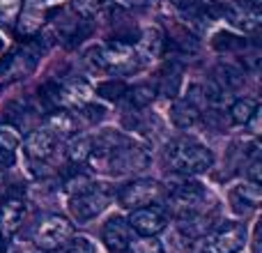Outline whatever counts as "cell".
<instances>
[{"label":"cell","instance_id":"cell-17","mask_svg":"<svg viewBox=\"0 0 262 253\" xmlns=\"http://www.w3.org/2000/svg\"><path fill=\"white\" fill-rule=\"evenodd\" d=\"M262 198V191L255 182H249V184H239L232 191V200L237 203V212H249V209L258 207Z\"/></svg>","mask_w":262,"mask_h":253},{"label":"cell","instance_id":"cell-20","mask_svg":"<svg viewBox=\"0 0 262 253\" xmlns=\"http://www.w3.org/2000/svg\"><path fill=\"white\" fill-rule=\"evenodd\" d=\"M180 83H182V65H177V62L166 65V69L161 72V86H159V90L166 97H177Z\"/></svg>","mask_w":262,"mask_h":253},{"label":"cell","instance_id":"cell-23","mask_svg":"<svg viewBox=\"0 0 262 253\" xmlns=\"http://www.w3.org/2000/svg\"><path fill=\"white\" fill-rule=\"evenodd\" d=\"M154 97H157V90H154L152 86H145V83L129 90L131 106H136V109H147V106L154 101Z\"/></svg>","mask_w":262,"mask_h":253},{"label":"cell","instance_id":"cell-18","mask_svg":"<svg viewBox=\"0 0 262 253\" xmlns=\"http://www.w3.org/2000/svg\"><path fill=\"white\" fill-rule=\"evenodd\" d=\"M41 23H44V7L37 5L35 0H30L23 7L21 21H18V35H35L41 28Z\"/></svg>","mask_w":262,"mask_h":253},{"label":"cell","instance_id":"cell-1","mask_svg":"<svg viewBox=\"0 0 262 253\" xmlns=\"http://www.w3.org/2000/svg\"><path fill=\"white\" fill-rule=\"evenodd\" d=\"M166 161L180 175H203L214 166V154L195 138H177L166 145Z\"/></svg>","mask_w":262,"mask_h":253},{"label":"cell","instance_id":"cell-28","mask_svg":"<svg viewBox=\"0 0 262 253\" xmlns=\"http://www.w3.org/2000/svg\"><path fill=\"white\" fill-rule=\"evenodd\" d=\"M127 92V86H124L122 81H108V83H101L99 88H97V95L106 97V99H120V97Z\"/></svg>","mask_w":262,"mask_h":253},{"label":"cell","instance_id":"cell-35","mask_svg":"<svg viewBox=\"0 0 262 253\" xmlns=\"http://www.w3.org/2000/svg\"><path fill=\"white\" fill-rule=\"evenodd\" d=\"M0 253H7V237L0 233Z\"/></svg>","mask_w":262,"mask_h":253},{"label":"cell","instance_id":"cell-10","mask_svg":"<svg viewBox=\"0 0 262 253\" xmlns=\"http://www.w3.org/2000/svg\"><path fill=\"white\" fill-rule=\"evenodd\" d=\"M131 226L129 221H124L122 217H113L106 221L104 226V233H101V237H104V244L108 246L111 253H127L129 246H131Z\"/></svg>","mask_w":262,"mask_h":253},{"label":"cell","instance_id":"cell-4","mask_svg":"<svg viewBox=\"0 0 262 253\" xmlns=\"http://www.w3.org/2000/svg\"><path fill=\"white\" fill-rule=\"evenodd\" d=\"M163 196V186L157 180H149V177H140L134 180L129 184H124L118 191V200L122 207L136 209V207H145V205H154L159 198Z\"/></svg>","mask_w":262,"mask_h":253},{"label":"cell","instance_id":"cell-7","mask_svg":"<svg viewBox=\"0 0 262 253\" xmlns=\"http://www.w3.org/2000/svg\"><path fill=\"white\" fill-rule=\"evenodd\" d=\"M166 209L159 205H145V207H136L129 214V226L140 237H154L166 228Z\"/></svg>","mask_w":262,"mask_h":253},{"label":"cell","instance_id":"cell-5","mask_svg":"<svg viewBox=\"0 0 262 253\" xmlns=\"http://www.w3.org/2000/svg\"><path fill=\"white\" fill-rule=\"evenodd\" d=\"M41 58V49L30 41V44L21 46L18 51H14L3 65H0V78L3 81H16V78H26L28 74L35 72L37 62Z\"/></svg>","mask_w":262,"mask_h":253},{"label":"cell","instance_id":"cell-19","mask_svg":"<svg viewBox=\"0 0 262 253\" xmlns=\"http://www.w3.org/2000/svg\"><path fill=\"white\" fill-rule=\"evenodd\" d=\"M60 88H62V104L64 106L67 104L83 106V104H88L92 97V88L88 86L85 81H69Z\"/></svg>","mask_w":262,"mask_h":253},{"label":"cell","instance_id":"cell-32","mask_svg":"<svg viewBox=\"0 0 262 253\" xmlns=\"http://www.w3.org/2000/svg\"><path fill=\"white\" fill-rule=\"evenodd\" d=\"M83 109H85V118L90 120V122H99V120H104V115H106V111H104V106H95V104H83Z\"/></svg>","mask_w":262,"mask_h":253},{"label":"cell","instance_id":"cell-9","mask_svg":"<svg viewBox=\"0 0 262 253\" xmlns=\"http://www.w3.org/2000/svg\"><path fill=\"white\" fill-rule=\"evenodd\" d=\"M244 244H246V226L237 221H228L212 237L209 253H237L244 249Z\"/></svg>","mask_w":262,"mask_h":253},{"label":"cell","instance_id":"cell-11","mask_svg":"<svg viewBox=\"0 0 262 253\" xmlns=\"http://www.w3.org/2000/svg\"><path fill=\"white\" fill-rule=\"evenodd\" d=\"M55 143H58V138H55L46 126L44 129H35L23 138V152H26L28 159H32V161H41V159H49L51 154H53Z\"/></svg>","mask_w":262,"mask_h":253},{"label":"cell","instance_id":"cell-22","mask_svg":"<svg viewBox=\"0 0 262 253\" xmlns=\"http://www.w3.org/2000/svg\"><path fill=\"white\" fill-rule=\"evenodd\" d=\"M255 111H258V101L251 99V97H242V99L232 101V106H230L232 124H246Z\"/></svg>","mask_w":262,"mask_h":253},{"label":"cell","instance_id":"cell-21","mask_svg":"<svg viewBox=\"0 0 262 253\" xmlns=\"http://www.w3.org/2000/svg\"><path fill=\"white\" fill-rule=\"evenodd\" d=\"M92 152V140L88 136H72L67 143V157L74 163H83L90 159Z\"/></svg>","mask_w":262,"mask_h":253},{"label":"cell","instance_id":"cell-27","mask_svg":"<svg viewBox=\"0 0 262 253\" xmlns=\"http://www.w3.org/2000/svg\"><path fill=\"white\" fill-rule=\"evenodd\" d=\"M219 76L214 78V81L219 83V86H223L226 90H232V88H237L242 83V72H237V69L232 67H219Z\"/></svg>","mask_w":262,"mask_h":253},{"label":"cell","instance_id":"cell-14","mask_svg":"<svg viewBox=\"0 0 262 253\" xmlns=\"http://www.w3.org/2000/svg\"><path fill=\"white\" fill-rule=\"evenodd\" d=\"M205 196L207 194H205L203 184H198V182H184V184H180L175 191H172V200L184 209V214L193 212V207L203 203Z\"/></svg>","mask_w":262,"mask_h":253},{"label":"cell","instance_id":"cell-36","mask_svg":"<svg viewBox=\"0 0 262 253\" xmlns=\"http://www.w3.org/2000/svg\"><path fill=\"white\" fill-rule=\"evenodd\" d=\"M3 177H5V175H3V168H0V182H3Z\"/></svg>","mask_w":262,"mask_h":253},{"label":"cell","instance_id":"cell-25","mask_svg":"<svg viewBox=\"0 0 262 253\" xmlns=\"http://www.w3.org/2000/svg\"><path fill=\"white\" fill-rule=\"evenodd\" d=\"M214 49L219 51H239V49H246V39L237 35H228V32H219L214 37Z\"/></svg>","mask_w":262,"mask_h":253},{"label":"cell","instance_id":"cell-8","mask_svg":"<svg viewBox=\"0 0 262 253\" xmlns=\"http://www.w3.org/2000/svg\"><path fill=\"white\" fill-rule=\"evenodd\" d=\"M262 0H237L232 7L226 9L228 21L235 28L244 32H253L260 28L262 23V9H260Z\"/></svg>","mask_w":262,"mask_h":253},{"label":"cell","instance_id":"cell-30","mask_svg":"<svg viewBox=\"0 0 262 253\" xmlns=\"http://www.w3.org/2000/svg\"><path fill=\"white\" fill-rule=\"evenodd\" d=\"M129 251L131 253H163V246H161V242L152 240V237H143L138 242H131Z\"/></svg>","mask_w":262,"mask_h":253},{"label":"cell","instance_id":"cell-3","mask_svg":"<svg viewBox=\"0 0 262 253\" xmlns=\"http://www.w3.org/2000/svg\"><path fill=\"white\" fill-rule=\"evenodd\" d=\"M108 203H111V194H108V191H106L101 184H90L88 189L74 194L69 209H72L74 219L83 223V221L95 219L97 214H101L106 207H108Z\"/></svg>","mask_w":262,"mask_h":253},{"label":"cell","instance_id":"cell-6","mask_svg":"<svg viewBox=\"0 0 262 253\" xmlns=\"http://www.w3.org/2000/svg\"><path fill=\"white\" fill-rule=\"evenodd\" d=\"M74 237V226L62 217H49L35 233V244L41 251H55Z\"/></svg>","mask_w":262,"mask_h":253},{"label":"cell","instance_id":"cell-26","mask_svg":"<svg viewBox=\"0 0 262 253\" xmlns=\"http://www.w3.org/2000/svg\"><path fill=\"white\" fill-rule=\"evenodd\" d=\"M21 12V0H0V26H12Z\"/></svg>","mask_w":262,"mask_h":253},{"label":"cell","instance_id":"cell-13","mask_svg":"<svg viewBox=\"0 0 262 253\" xmlns=\"http://www.w3.org/2000/svg\"><path fill=\"white\" fill-rule=\"evenodd\" d=\"M170 120L177 129H191L193 124H198L200 120V109L195 106L193 99H177L170 106Z\"/></svg>","mask_w":262,"mask_h":253},{"label":"cell","instance_id":"cell-24","mask_svg":"<svg viewBox=\"0 0 262 253\" xmlns=\"http://www.w3.org/2000/svg\"><path fill=\"white\" fill-rule=\"evenodd\" d=\"M21 145V134L14 124H0V150H14Z\"/></svg>","mask_w":262,"mask_h":253},{"label":"cell","instance_id":"cell-34","mask_svg":"<svg viewBox=\"0 0 262 253\" xmlns=\"http://www.w3.org/2000/svg\"><path fill=\"white\" fill-rule=\"evenodd\" d=\"M172 5H175L177 9H184V12H189V9H195L200 5V0H170Z\"/></svg>","mask_w":262,"mask_h":253},{"label":"cell","instance_id":"cell-2","mask_svg":"<svg viewBox=\"0 0 262 253\" xmlns=\"http://www.w3.org/2000/svg\"><path fill=\"white\" fill-rule=\"evenodd\" d=\"M88 58L95 67L104 69V72H122L136 60V51L127 41H111V44L92 49Z\"/></svg>","mask_w":262,"mask_h":253},{"label":"cell","instance_id":"cell-16","mask_svg":"<svg viewBox=\"0 0 262 253\" xmlns=\"http://www.w3.org/2000/svg\"><path fill=\"white\" fill-rule=\"evenodd\" d=\"M163 51V35L157 28H147L143 32V37L138 39V46H136V53L143 60H154L159 58Z\"/></svg>","mask_w":262,"mask_h":253},{"label":"cell","instance_id":"cell-15","mask_svg":"<svg viewBox=\"0 0 262 253\" xmlns=\"http://www.w3.org/2000/svg\"><path fill=\"white\" fill-rule=\"evenodd\" d=\"M46 129L55 138H67V136H74V131H76V118L64 109H55L46 118Z\"/></svg>","mask_w":262,"mask_h":253},{"label":"cell","instance_id":"cell-37","mask_svg":"<svg viewBox=\"0 0 262 253\" xmlns=\"http://www.w3.org/2000/svg\"><path fill=\"white\" fill-rule=\"evenodd\" d=\"M0 49H3V39H0Z\"/></svg>","mask_w":262,"mask_h":253},{"label":"cell","instance_id":"cell-12","mask_svg":"<svg viewBox=\"0 0 262 253\" xmlns=\"http://www.w3.org/2000/svg\"><path fill=\"white\" fill-rule=\"evenodd\" d=\"M23 217H26V203L21 198H7L0 205V233L5 237L14 235L21 228Z\"/></svg>","mask_w":262,"mask_h":253},{"label":"cell","instance_id":"cell-29","mask_svg":"<svg viewBox=\"0 0 262 253\" xmlns=\"http://www.w3.org/2000/svg\"><path fill=\"white\" fill-rule=\"evenodd\" d=\"M62 253H97V249L88 237H72L62 246Z\"/></svg>","mask_w":262,"mask_h":253},{"label":"cell","instance_id":"cell-31","mask_svg":"<svg viewBox=\"0 0 262 253\" xmlns=\"http://www.w3.org/2000/svg\"><path fill=\"white\" fill-rule=\"evenodd\" d=\"M106 3H108V0H74V9H76L78 14H83V16H90L97 9L104 7Z\"/></svg>","mask_w":262,"mask_h":253},{"label":"cell","instance_id":"cell-33","mask_svg":"<svg viewBox=\"0 0 262 253\" xmlns=\"http://www.w3.org/2000/svg\"><path fill=\"white\" fill-rule=\"evenodd\" d=\"M249 177H251V182H255V184H260V182H262V173H260V159H255V161L251 163V168H249Z\"/></svg>","mask_w":262,"mask_h":253}]
</instances>
